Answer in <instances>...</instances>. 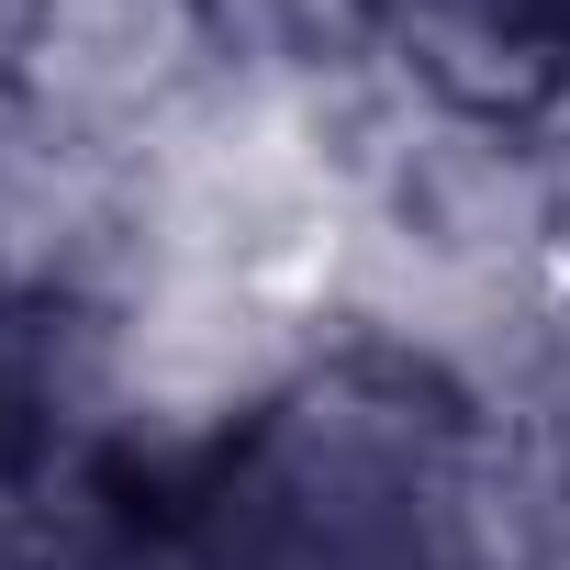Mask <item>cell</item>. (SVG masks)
<instances>
[{
    "label": "cell",
    "instance_id": "obj_1",
    "mask_svg": "<svg viewBox=\"0 0 570 570\" xmlns=\"http://www.w3.org/2000/svg\"><path fill=\"white\" fill-rule=\"evenodd\" d=\"M213 23L202 0H35L12 90L90 157H135L202 79H213Z\"/></svg>",
    "mask_w": 570,
    "mask_h": 570
}]
</instances>
